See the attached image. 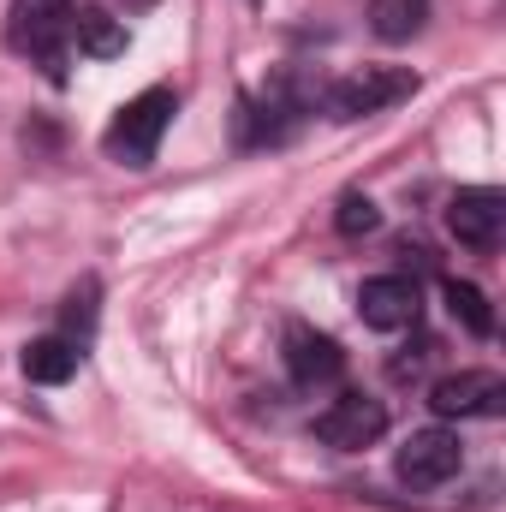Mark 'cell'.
Returning a JSON list of instances; mask_svg holds the SVG:
<instances>
[{"label":"cell","instance_id":"cell-16","mask_svg":"<svg viewBox=\"0 0 506 512\" xmlns=\"http://www.w3.org/2000/svg\"><path fill=\"white\" fill-rule=\"evenodd\" d=\"M251 6H256V0H251Z\"/></svg>","mask_w":506,"mask_h":512},{"label":"cell","instance_id":"cell-6","mask_svg":"<svg viewBox=\"0 0 506 512\" xmlns=\"http://www.w3.org/2000/svg\"><path fill=\"white\" fill-rule=\"evenodd\" d=\"M429 411L435 417H501L506 411V382L495 370H459L429 387Z\"/></svg>","mask_w":506,"mask_h":512},{"label":"cell","instance_id":"cell-10","mask_svg":"<svg viewBox=\"0 0 506 512\" xmlns=\"http://www.w3.org/2000/svg\"><path fill=\"white\" fill-rule=\"evenodd\" d=\"M78 364H84V346H72L66 334H42V340H30L24 346V376L42 387H60L78 376Z\"/></svg>","mask_w":506,"mask_h":512},{"label":"cell","instance_id":"cell-5","mask_svg":"<svg viewBox=\"0 0 506 512\" xmlns=\"http://www.w3.org/2000/svg\"><path fill=\"white\" fill-rule=\"evenodd\" d=\"M280 358H286V376L298 387H328V382H340V370H346L340 340L334 334H316L310 322H286Z\"/></svg>","mask_w":506,"mask_h":512},{"label":"cell","instance_id":"cell-7","mask_svg":"<svg viewBox=\"0 0 506 512\" xmlns=\"http://www.w3.org/2000/svg\"><path fill=\"white\" fill-rule=\"evenodd\" d=\"M501 221H506V197L495 185H471V191H459L447 203V227L471 251H495L501 245Z\"/></svg>","mask_w":506,"mask_h":512},{"label":"cell","instance_id":"cell-1","mask_svg":"<svg viewBox=\"0 0 506 512\" xmlns=\"http://www.w3.org/2000/svg\"><path fill=\"white\" fill-rule=\"evenodd\" d=\"M173 114H179V96H173L167 84H155V90L131 96L126 108L114 114V126H108V137H102V149H108L120 167H149L155 149H161V137H167V126H173Z\"/></svg>","mask_w":506,"mask_h":512},{"label":"cell","instance_id":"cell-15","mask_svg":"<svg viewBox=\"0 0 506 512\" xmlns=\"http://www.w3.org/2000/svg\"><path fill=\"white\" fill-rule=\"evenodd\" d=\"M126 6H155V0H126Z\"/></svg>","mask_w":506,"mask_h":512},{"label":"cell","instance_id":"cell-3","mask_svg":"<svg viewBox=\"0 0 506 512\" xmlns=\"http://www.w3.org/2000/svg\"><path fill=\"white\" fill-rule=\"evenodd\" d=\"M459 465H465V447L453 429H411L399 459H393L399 483H411V489H441L459 477Z\"/></svg>","mask_w":506,"mask_h":512},{"label":"cell","instance_id":"cell-2","mask_svg":"<svg viewBox=\"0 0 506 512\" xmlns=\"http://www.w3.org/2000/svg\"><path fill=\"white\" fill-rule=\"evenodd\" d=\"M405 96H417V72H405V66H364V72H346L340 84H328L322 108H328V120H370V114H387Z\"/></svg>","mask_w":506,"mask_h":512},{"label":"cell","instance_id":"cell-9","mask_svg":"<svg viewBox=\"0 0 506 512\" xmlns=\"http://www.w3.org/2000/svg\"><path fill=\"white\" fill-rule=\"evenodd\" d=\"M66 42H78V54H90V60H120L126 18H114L108 6H78V12H66Z\"/></svg>","mask_w":506,"mask_h":512},{"label":"cell","instance_id":"cell-4","mask_svg":"<svg viewBox=\"0 0 506 512\" xmlns=\"http://www.w3.org/2000/svg\"><path fill=\"white\" fill-rule=\"evenodd\" d=\"M381 435H387V405H381L376 393H340L316 417V441L340 447V453H358V447H370Z\"/></svg>","mask_w":506,"mask_h":512},{"label":"cell","instance_id":"cell-12","mask_svg":"<svg viewBox=\"0 0 506 512\" xmlns=\"http://www.w3.org/2000/svg\"><path fill=\"white\" fill-rule=\"evenodd\" d=\"M447 310H453V322H465L477 340L495 334V310H489V298H483L471 280H447Z\"/></svg>","mask_w":506,"mask_h":512},{"label":"cell","instance_id":"cell-8","mask_svg":"<svg viewBox=\"0 0 506 512\" xmlns=\"http://www.w3.org/2000/svg\"><path fill=\"white\" fill-rule=\"evenodd\" d=\"M417 310H423V298H417V280H405V274H376V280H364V292H358V316H364L370 328H381V334L411 328Z\"/></svg>","mask_w":506,"mask_h":512},{"label":"cell","instance_id":"cell-13","mask_svg":"<svg viewBox=\"0 0 506 512\" xmlns=\"http://www.w3.org/2000/svg\"><path fill=\"white\" fill-rule=\"evenodd\" d=\"M96 298H102V286L96 280H84V286H72V298H66V340L72 346H84L90 334H96Z\"/></svg>","mask_w":506,"mask_h":512},{"label":"cell","instance_id":"cell-14","mask_svg":"<svg viewBox=\"0 0 506 512\" xmlns=\"http://www.w3.org/2000/svg\"><path fill=\"white\" fill-rule=\"evenodd\" d=\"M334 227H340L346 239H358V233H376V227H381V209L364 197V191H346V197H340V215H334Z\"/></svg>","mask_w":506,"mask_h":512},{"label":"cell","instance_id":"cell-11","mask_svg":"<svg viewBox=\"0 0 506 512\" xmlns=\"http://www.w3.org/2000/svg\"><path fill=\"white\" fill-rule=\"evenodd\" d=\"M429 18V0H370V30L381 42H411Z\"/></svg>","mask_w":506,"mask_h":512}]
</instances>
